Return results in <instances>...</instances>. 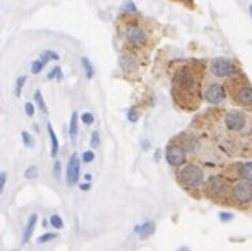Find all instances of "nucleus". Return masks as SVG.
<instances>
[{
  "mask_svg": "<svg viewBox=\"0 0 252 251\" xmlns=\"http://www.w3.org/2000/svg\"><path fill=\"white\" fill-rule=\"evenodd\" d=\"M203 61H182L172 71V99L177 107L187 112L198 108L203 97Z\"/></svg>",
  "mask_w": 252,
  "mask_h": 251,
  "instance_id": "1",
  "label": "nucleus"
},
{
  "mask_svg": "<svg viewBox=\"0 0 252 251\" xmlns=\"http://www.w3.org/2000/svg\"><path fill=\"white\" fill-rule=\"evenodd\" d=\"M224 133L231 138L249 137L252 133V117L243 110H229L223 117Z\"/></svg>",
  "mask_w": 252,
  "mask_h": 251,
  "instance_id": "2",
  "label": "nucleus"
},
{
  "mask_svg": "<svg viewBox=\"0 0 252 251\" xmlns=\"http://www.w3.org/2000/svg\"><path fill=\"white\" fill-rule=\"evenodd\" d=\"M203 194L216 204H233V184L226 176H211L206 179Z\"/></svg>",
  "mask_w": 252,
  "mask_h": 251,
  "instance_id": "3",
  "label": "nucleus"
},
{
  "mask_svg": "<svg viewBox=\"0 0 252 251\" xmlns=\"http://www.w3.org/2000/svg\"><path fill=\"white\" fill-rule=\"evenodd\" d=\"M177 180L184 189H187L189 192H198L200 189H203L206 182L205 178V169L196 163H185L184 166L177 169Z\"/></svg>",
  "mask_w": 252,
  "mask_h": 251,
  "instance_id": "4",
  "label": "nucleus"
},
{
  "mask_svg": "<svg viewBox=\"0 0 252 251\" xmlns=\"http://www.w3.org/2000/svg\"><path fill=\"white\" fill-rule=\"evenodd\" d=\"M226 87L229 90L231 100L236 105L252 112V84L246 79L244 74H238L236 77H231L226 82Z\"/></svg>",
  "mask_w": 252,
  "mask_h": 251,
  "instance_id": "5",
  "label": "nucleus"
},
{
  "mask_svg": "<svg viewBox=\"0 0 252 251\" xmlns=\"http://www.w3.org/2000/svg\"><path fill=\"white\" fill-rule=\"evenodd\" d=\"M123 36L126 39V43H128L131 48H136V49L144 48L146 43H148V33H146V30L141 27V25H138V22L126 23Z\"/></svg>",
  "mask_w": 252,
  "mask_h": 251,
  "instance_id": "6",
  "label": "nucleus"
},
{
  "mask_svg": "<svg viewBox=\"0 0 252 251\" xmlns=\"http://www.w3.org/2000/svg\"><path fill=\"white\" fill-rule=\"evenodd\" d=\"M210 72L213 77H236L239 74V66L231 59L215 58L210 61Z\"/></svg>",
  "mask_w": 252,
  "mask_h": 251,
  "instance_id": "7",
  "label": "nucleus"
},
{
  "mask_svg": "<svg viewBox=\"0 0 252 251\" xmlns=\"http://www.w3.org/2000/svg\"><path fill=\"white\" fill-rule=\"evenodd\" d=\"M187 156H189V151L177 142V140H172V142L167 144V148H165V161H167L169 166H172L175 169H179L180 166H184V164L187 163Z\"/></svg>",
  "mask_w": 252,
  "mask_h": 251,
  "instance_id": "8",
  "label": "nucleus"
},
{
  "mask_svg": "<svg viewBox=\"0 0 252 251\" xmlns=\"http://www.w3.org/2000/svg\"><path fill=\"white\" fill-rule=\"evenodd\" d=\"M233 204L239 207L252 205V182L251 180H238L233 184Z\"/></svg>",
  "mask_w": 252,
  "mask_h": 251,
  "instance_id": "9",
  "label": "nucleus"
},
{
  "mask_svg": "<svg viewBox=\"0 0 252 251\" xmlns=\"http://www.w3.org/2000/svg\"><path fill=\"white\" fill-rule=\"evenodd\" d=\"M226 178L229 180L236 179V180H251L252 182V163L251 161H244V163H236L233 166H229L226 169Z\"/></svg>",
  "mask_w": 252,
  "mask_h": 251,
  "instance_id": "10",
  "label": "nucleus"
},
{
  "mask_svg": "<svg viewBox=\"0 0 252 251\" xmlns=\"http://www.w3.org/2000/svg\"><path fill=\"white\" fill-rule=\"evenodd\" d=\"M226 97V85L220 82H210L203 87V99L208 104H221Z\"/></svg>",
  "mask_w": 252,
  "mask_h": 251,
  "instance_id": "11",
  "label": "nucleus"
},
{
  "mask_svg": "<svg viewBox=\"0 0 252 251\" xmlns=\"http://www.w3.org/2000/svg\"><path fill=\"white\" fill-rule=\"evenodd\" d=\"M80 178V159L77 153H72L67 161V166H65V180H67V185H75L79 182Z\"/></svg>",
  "mask_w": 252,
  "mask_h": 251,
  "instance_id": "12",
  "label": "nucleus"
},
{
  "mask_svg": "<svg viewBox=\"0 0 252 251\" xmlns=\"http://www.w3.org/2000/svg\"><path fill=\"white\" fill-rule=\"evenodd\" d=\"M120 68L128 74L136 72V69H138V59L131 53H125L122 54V58H120Z\"/></svg>",
  "mask_w": 252,
  "mask_h": 251,
  "instance_id": "13",
  "label": "nucleus"
},
{
  "mask_svg": "<svg viewBox=\"0 0 252 251\" xmlns=\"http://www.w3.org/2000/svg\"><path fill=\"white\" fill-rule=\"evenodd\" d=\"M136 233L139 235V238H149V237H153V235L156 233V223L153 222V220H146L144 223H141L136 227Z\"/></svg>",
  "mask_w": 252,
  "mask_h": 251,
  "instance_id": "14",
  "label": "nucleus"
},
{
  "mask_svg": "<svg viewBox=\"0 0 252 251\" xmlns=\"http://www.w3.org/2000/svg\"><path fill=\"white\" fill-rule=\"evenodd\" d=\"M36 223H38V215L32 214L28 217V220H27V227H25V230H23V238H22L23 243L30 242V238H32V235L34 232V228H36Z\"/></svg>",
  "mask_w": 252,
  "mask_h": 251,
  "instance_id": "15",
  "label": "nucleus"
},
{
  "mask_svg": "<svg viewBox=\"0 0 252 251\" xmlns=\"http://www.w3.org/2000/svg\"><path fill=\"white\" fill-rule=\"evenodd\" d=\"M46 128H48V135H49V142H51V156H53V158H56V156H58V153H59V142H58V137H56V133H54V130H53V125H51V123H48V125H46Z\"/></svg>",
  "mask_w": 252,
  "mask_h": 251,
  "instance_id": "16",
  "label": "nucleus"
},
{
  "mask_svg": "<svg viewBox=\"0 0 252 251\" xmlns=\"http://www.w3.org/2000/svg\"><path fill=\"white\" fill-rule=\"evenodd\" d=\"M77 112H72L70 115V122H69V137L72 142L77 140V135H79V120H77Z\"/></svg>",
  "mask_w": 252,
  "mask_h": 251,
  "instance_id": "17",
  "label": "nucleus"
},
{
  "mask_svg": "<svg viewBox=\"0 0 252 251\" xmlns=\"http://www.w3.org/2000/svg\"><path fill=\"white\" fill-rule=\"evenodd\" d=\"M33 99H34V102H36V105H38L39 112L44 113V115H48V107H46V102H44V99H43L41 90H36L34 95H33Z\"/></svg>",
  "mask_w": 252,
  "mask_h": 251,
  "instance_id": "18",
  "label": "nucleus"
},
{
  "mask_svg": "<svg viewBox=\"0 0 252 251\" xmlns=\"http://www.w3.org/2000/svg\"><path fill=\"white\" fill-rule=\"evenodd\" d=\"M27 79H28L27 74H22V76H18L17 84H15V97H20V95H22V90L25 87V84H27Z\"/></svg>",
  "mask_w": 252,
  "mask_h": 251,
  "instance_id": "19",
  "label": "nucleus"
},
{
  "mask_svg": "<svg viewBox=\"0 0 252 251\" xmlns=\"http://www.w3.org/2000/svg\"><path fill=\"white\" fill-rule=\"evenodd\" d=\"M48 64V61H44L43 58L39 59H34V61L32 63V74H39L44 69V66Z\"/></svg>",
  "mask_w": 252,
  "mask_h": 251,
  "instance_id": "20",
  "label": "nucleus"
},
{
  "mask_svg": "<svg viewBox=\"0 0 252 251\" xmlns=\"http://www.w3.org/2000/svg\"><path fill=\"white\" fill-rule=\"evenodd\" d=\"M49 223H51V227L56 228V230H63L64 228V222H63L61 215H58V214L51 215V218H49Z\"/></svg>",
  "mask_w": 252,
  "mask_h": 251,
  "instance_id": "21",
  "label": "nucleus"
},
{
  "mask_svg": "<svg viewBox=\"0 0 252 251\" xmlns=\"http://www.w3.org/2000/svg\"><path fill=\"white\" fill-rule=\"evenodd\" d=\"M56 238H58V233L49 232V233H44V235H41V237H38V238H36V243H38V245H44V243L53 242V240H56Z\"/></svg>",
  "mask_w": 252,
  "mask_h": 251,
  "instance_id": "22",
  "label": "nucleus"
},
{
  "mask_svg": "<svg viewBox=\"0 0 252 251\" xmlns=\"http://www.w3.org/2000/svg\"><path fill=\"white\" fill-rule=\"evenodd\" d=\"M80 63H82V66H84V69H85L87 79H92V77L95 76V71H94V68H92V63H90L87 58H82V59H80Z\"/></svg>",
  "mask_w": 252,
  "mask_h": 251,
  "instance_id": "23",
  "label": "nucleus"
},
{
  "mask_svg": "<svg viewBox=\"0 0 252 251\" xmlns=\"http://www.w3.org/2000/svg\"><path fill=\"white\" fill-rule=\"evenodd\" d=\"M39 58H43L44 61H48V63L49 61H59V54L56 51H51V49H44Z\"/></svg>",
  "mask_w": 252,
  "mask_h": 251,
  "instance_id": "24",
  "label": "nucleus"
},
{
  "mask_svg": "<svg viewBox=\"0 0 252 251\" xmlns=\"http://www.w3.org/2000/svg\"><path fill=\"white\" fill-rule=\"evenodd\" d=\"M63 69L59 68V66H56V68H53L51 71H49V74H48V79L49 81H53V79H56V81H63Z\"/></svg>",
  "mask_w": 252,
  "mask_h": 251,
  "instance_id": "25",
  "label": "nucleus"
},
{
  "mask_svg": "<svg viewBox=\"0 0 252 251\" xmlns=\"http://www.w3.org/2000/svg\"><path fill=\"white\" fill-rule=\"evenodd\" d=\"M25 178H27L28 180H33V179H36L38 178V166H30L27 168V171H25Z\"/></svg>",
  "mask_w": 252,
  "mask_h": 251,
  "instance_id": "26",
  "label": "nucleus"
},
{
  "mask_svg": "<svg viewBox=\"0 0 252 251\" xmlns=\"http://www.w3.org/2000/svg\"><path fill=\"white\" fill-rule=\"evenodd\" d=\"M122 10H123V12H126V13H131V15L138 13V8H136V5L131 2V0H126V2L123 3Z\"/></svg>",
  "mask_w": 252,
  "mask_h": 251,
  "instance_id": "27",
  "label": "nucleus"
},
{
  "mask_svg": "<svg viewBox=\"0 0 252 251\" xmlns=\"http://www.w3.org/2000/svg\"><path fill=\"white\" fill-rule=\"evenodd\" d=\"M100 142H102V140H100V133L97 132V130H94L92 135H90V146H92V148H98Z\"/></svg>",
  "mask_w": 252,
  "mask_h": 251,
  "instance_id": "28",
  "label": "nucleus"
},
{
  "mask_svg": "<svg viewBox=\"0 0 252 251\" xmlns=\"http://www.w3.org/2000/svg\"><path fill=\"white\" fill-rule=\"evenodd\" d=\"M22 140H23V143H25V146H28V148H33L34 146V140H33V137L30 135L28 132H22Z\"/></svg>",
  "mask_w": 252,
  "mask_h": 251,
  "instance_id": "29",
  "label": "nucleus"
},
{
  "mask_svg": "<svg viewBox=\"0 0 252 251\" xmlns=\"http://www.w3.org/2000/svg\"><path fill=\"white\" fill-rule=\"evenodd\" d=\"M80 120H82V123L84 125H87V127H90L94 122H95V117H94V113H90V112H84L82 115H80Z\"/></svg>",
  "mask_w": 252,
  "mask_h": 251,
  "instance_id": "30",
  "label": "nucleus"
},
{
  "mask_svg": "<svg viewBox=\"0 0 252 251\" xmlns=\"http://www.w3.org/2000/svg\"><path fill=\"white\" fill-rule=\"evenodd\" d=\"M95 159V153H94V149H89V151H85L84 154H82V161L84 163H92Z\"/></svg>",
  "mask_w": 252,
  "mask_h": 251,
  "instance_id": "31",
  "label": "nucleus"
},
{
  "mask_svg": "<svg viewBox=\"0 0 252 251\" xmlns=\"http://www.w3.org/2000/svg\"><path fill=\"white\" fill-rule=\"evenodd\" d=\"M138 118H139V112L136 108H129V112H128V120L131 123H136L138 122Z\"/></svg>",
  "mask_w": 252,
  "mask_h": 251,
  "instance_id": "32",
  "label": "nucleus"
},
{
  "mask_svg": "<svg viewBox=\"0 0 252 251\" xmlns=\"http://www.w3.org/2000/svg\"><path fill=\"white\" fill-rule=\"evenodd\" d=\"M53 174H54V179L59 180V178H61V163H59V161H54V166H53Z\"/></svg>",
  "mask_w": 252,
  "mask_h": 251,
  "instance_id": "33",
  "label": "nucleus"
},
{
  "mask_svg": "<svg viewBox=\"0 0 252 251\" xmlns=\"http://www.w3.org/2000/svg\"><path fill=\"white\" fill-rule=\"evenodd\" d=\"M25 113H27L28 117H33V115H34V105L32 102L25 104Z\"/></svg>",
  "mask_w": 252,
  "mask_h": 251,
  "instance_id": "34",
  "label": "nucleus"
},
{
  "mask_svg": "<svg viewBox=\"0 0 252 251\" xmlns=\"http://www.w3.org/2000/svg\"><path fill=\"white\" fill-rule=\"evenodd\" d=\"M5 184H7V173H2L0 174V192H3Z\"/></svg>",
  "mask_w": 252,
  "mask_h": 251,
  "instance_id": "35",
  "label": "nucleus"
},
{
  "mask_svg": "<svg viewBox=\"0 0 252 251\" xmlns=\"http://www.w3.org/2000/svg\"><path fill=\"white\" fill-rule=\"evenodd\" d=\"M220 218L223 220V222H229V220L233 218V214H229V212H221V214H220Z\"/></svg>",
  "mask_w": 252,
  "mask_h": 251,
  "instance_id": "36",
  "label": "nucleus"
},
{
  "mask_svg": "<svg viewBox=\"0 0 252 251\" xmlns=\"http://www.w3.org/2000/svg\"><path fill=\"white\" fill-rule=\"evenodd\" d=\"M79 189L84 190V192H87V190H90V184L85 182V184H79Z\"/></svg>",
  "mask_w": 252,
  "mask_h": 251,
  "instance_id": "37",
  "label": "nucleus"
},
{
  "mask_svg": "<svg viewBox=\"0 0 252 251\" xmlns=\"http://www.w3.org/2000/svg\"><path fill=\"white\" fill-rule=\"evenodd\" d=\"M84 179H85V182H89V184H90V182H92V174L87 173V174L84 176Z\"/></svg>",
  "mask_w": 252,
  "mask_h": 251,
  "instance_id": "38",
  "label": "nucleus"
},
{
  "mask_svg": "<svg viewBox=\"0 0 252 251\" xmlns=\"http://www.w3.org/2000/svg\"><path fill=\"white\" fill-rule=\"evenodd\" d=\"M179 251H190V250H189V248H187V247H182V248H180V250H179Z\"/></svg>",
  "mask_w": 252,
  "mask_h": 251,
  "instance_id": "39",
  "label": "nucleus"
},
{
  "mask_svg": "<svg viewBox=\"0 0 252 251\" xmlns=\"http://www.w3.org/2000/svg\"><path fill=\"white\" fill-rule=\"evenodd\" d=\"M179 2H184V3H185V2H189V5H191V0H179Z\"/></svg>",
  "mask_w": 252,
  "mask_h": 251,
  "instance_id": "40",
  "label": "nucleus"
},
{
  "mask_svg": "<svg viewBox=\"0 0 252 251\" xmlns=\"http://www.w3.org/2000/svg\"><path fill=\"white\" fill-rule=\"evenodd\" d=\"M12 251H18V250H12Z\"/></svg>",
  "mask_w": 252,
  "mask_h": 251,
  "instance_id": "41",
  "label": "nucleus"
}]
</instances>
